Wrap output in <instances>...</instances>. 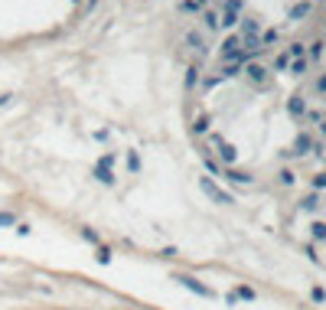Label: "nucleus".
<instances>
[{
    "mask_svg": "<svg viewBox=\"0 0 326 310\" xmlns=\"http://www.w3.org/2000/svg\"><path fill=\"white\" fill-rule=\"evenodd\" d=\"M290 72H294V75H303V72H307V59H294Z\"/></svg>",
    "mask_w": 326,
    "mask_h": 310,
    "instance_id": "obj_9",
    "label": "nucleus"
},
{
    "mask_svg": "<svg viewBox=\"0 0 326 310\" xmlns=\"http://www.w3.org/2000/svg\"><path fill=\"white\" fill-rule=\"evenodd\" d=\"M310 56H313V59H320V56H323V43H313V49H310Z\"/></svg>",
    "mask_w": 326,
    "mask_h": 310,
    "instance_id": "obj_15",
    "label": "nucleus"
},
{
    "mask_svg": "<svg viewBox=\"0 0 326 310\" xmlns=\"http://www.w3.org/2000/svg\"><path fill=\"white\" fill-rule=\"evenodd\" d=\"M303 111H307V105H303V98H300V95H294V98H290V114H294V118H297V114H303Z\"/></svg>",
    "mask_w": 326,
    "mask_h": 310,
    "instance_id": "obj_5",
    "label": "nucleus"
},
{
    "mask_svg": "<svg viewBox=\"0 0 326 310\" xmlns=\"http://www.w3.org/2000/svg\"><path fill=\"white\" fill-rule=\"evenodd\" d=\"M248 75H251L254 82H265V75H268V72H265L261 66H248Z\"/></svg>",
    "mask_w": 326,
    "mask_h": 310,
    "instance_id": "obj_8",
    "label": "nucleus"
},
{
    "mask_svg": "<svg viewBox=\"0 0 326 310\" xmlns=\"http://www.w3.org/2000/svg\"><path fill=\"white\" fill-rule=\"evenodd\" d=\"M238 10H241V0H225V17H222V23L235 26L238 23Z\"/></svg>",
    "mask_w": 326,
    "mask_h": 310,
    "instance_id": "obj_1",
    "label": "nucleus"
},
{
    "mask_svg": "<svg viewBox=\"0 0 326 310\" xmlns=\"http://www.w3.org/2000/svg\"><path fill=\"white\" fill-rule=\"evenodd\" d=\"M179 281H183L186 287H192V291H196V294H203V297H212V291H209V287H203V284H199V281H192V278H179Z\"/></svg>",
    "mask_w": 326,
    "mask_h": 310,
    "instance_id": "obj_4",
    "label": "nucleus"
},
{
    "mask_svg": "<svg viewBox=\"0 0 326 310\" xmlns=\"http://www.w3.org/2000/svg\"><path fill=\"white\" fill-rule=\"evenodd\" d=\"M316 203H320L316 196H307V199H303V209H316Z\"/></svg>",
    "mask_w": 326,
    "mask_h": 310,
    "instance_id": "obj_14",
    "label": "nucleus"
},
{
    "mask_svg": "<svg viewBox=\"0 0 326 310\" xmlns=\"http://www.w3.org/2000/svg\"><path fill=\"white\" fill-rule=\"evenodd\" d=\"M316 92H326V75H320V79H316Z\"/></svg>",
    "mask_w": 326,
    "mask_h": 310,
    "instance_id": "obj_17",
    "label": "nucleus"
},
{
    "mask_svg": "<svg viewBox=\"0 0 326 310\" xmlns=\"http://www.w3.org/2000/svg\"><path fill=\"white\" fill-rule=\"evenodd\" d=\"M313 238H326V222H313Z\"/></svg>",
    "mask_w": 326,
    "mask_h": 310,
    "instance_id": "obj_10",
    "label": "nucleus"
},
{
    "mask_svg": "<svg viewBox=\"0 0 326 310\" xmlns=\"http://www.w3.org/2000/svg\"><path fill=\"white\" fill-rule=\"evenodd\" d=\"M206 26H212V30H216V26H219V13H206Z\"/></svg>",
    "mask_w": 326,
    "mask_h": 310,
    "instance_id": "obj_12",
    "label": "nucleus"
},
{
    "mask_svg": "<svg viewBox=\"0 0 326 310\" xmlns=\"http://www.w3.org/2000/svg\"><path fill=\"white\" fill-rule=\"evenodd\" d=\"M310 147H313V141H310V134H300V137H297V141H294V150H290V154H297V157H300V154H307Z\"/></svg>",
    "mask_w": 326,
    "mask_h": 310,
    "instance_id": "obj_2",
    "label": "nucleus"
},
{
    "mask_svg": "<svg viewBox=\"0 0 326 310\" xmlns=\"http://www.w3.org/2000/svg\"><path fill=\"white\" fill-rule=\"evenodd\" d=\"M310 13V4H297V7H290V20H300V17H307Z\"/></svg>",
    "mask_w": 326,
    "mask_h": 310,
    "instance_id": "obj_7",
    "label": "nucleus"
},
{
    "mask_svg": "<svg viewBox=\"0 0 326 310\" xmlns=\"http://www.w3.org/2000/svg\"><path fill=\"white\" fill-rule=\"evenodd\" d=\"M219 154H222V160H225V163L235 160V147H232V144H222L219 141Z\"/></svg>",
    "mask_w": 326,
    "mask_h": 310,
    "instance_id": "obj_6",
    "label": "nucleus"
},
{
    "mask_svg": "<svg viewBox=\"0 0 326 310\" xmlns=\"http://www.w3.org/2000/svg\"><path fill=\"white\" fill-rule=\"evenodd\" d=\"M316 4H326V0H316Z\"/></svg>",
    "mask_w": 326,
    "mask_h": 310,
    "instance_id": "obj_19",
    "label": "nucleus"
},
{
    "mask_svg": "<svg viewBox=\"0 0 326 310\" xmlns=\"http://www.w3.org/2000/svg\"><path fill=\"white\" fill-rule=\"evenodd\" d=\"M287 56H290V59H303V46H300V43H294V46L287 49Z\"/></svg>",
    "mask_w": 326,
    "mask_h": 310,
    "instance_id": "obj_11",
    "label": "nucleus"
},
{
    "mask_svg": "<svg viewBox=\"0 0 326 310\" xmlns=\"http://www.w3.org/2000/svg\"><path fill=\"white\" fill-rule=\"evenodd\" d=\"M203 190H206V193H209V196H212V199H219V203H232V196H228V193H222V190H216V186H212L209 180H206V183H203Z\"/></svg>",
    "mask_w": 326,
    "mask_h": 310,
    "instance_id": "obj_3",
    "label": "nucleus"
},
{
    "mask_svg": "<svg viewBox=\"0 0 326 310\" xmlns=\"http://www.w3.org/2000/svg\"><path fill=\"white\" fill-rule=\"evenodd\" d=\"M313 190H326V173H320V176H313Z\"/></svg>",
    "mask_w": 326,
    "mask_h": 310,
    "instance_id": "obj_13",
    "label": "nucleus"
},
{
    "mask_svg": "<svg viewBox=\"0 0 326 310\" xmlns=\"http://www.w3.org/2000/svg\"><path fill=\"white\" fill-rule=\"evenodd\" d=\"M281 183L290 186V183H294V173H290V170H284V173H281Z\"/></svg>",
    "mask_w": 326,
    "mask_h": 310,
    "instance_id": "obj_16",
    "label": "nucleus"
},
{
    "mask_svg": "<svg viewBox=\"0 0 326 310\" xmlns=\"http://www.w3.org/2000/svg\"><path fill=\"white\" fill-rule=\"evenodd\" d=\"M320 128H323V134H326V118H323V124H320Z\"/></svg>",
    "mask_w": 326,
    "mask_h": 310,
    "instance_id": "obj_18",
    "label": "nucleus"
}]
</instances>
